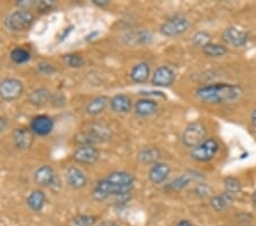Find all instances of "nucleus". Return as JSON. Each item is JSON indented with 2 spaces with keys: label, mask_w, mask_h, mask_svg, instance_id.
Returning a JSON list of instances; mask_svg holds the SVG:
<instances>
[{
  "label": "nucleus",
  "mask_w": 256,
  "mask_h": 226,
  "mask_svg": "<svg viewBox=\"0 0 256 226\" xmlns=\"http://www.w3.org/2000/svg\"><path fill=\"white\" fill-rule=\"evenodd\" d=\"M134 185V176L126 171H113L105 179L94 185L92 195L97 201H104L110 195L129 194Z\"/></svg>",
  "instance_id": "nucleus-1"
},
{
  "label": "nucleus",
  "mask_w": 256,
  "mask_h": 226,
  "mask_svg": "<svg viewBox=\"0 0 256 226\" xmlns=\"http://www.w3.org/2000/svg\"><path fill=\"white\" fill-rule=\"evenodd\" d=\"M242 93V88L238 85L214 84L198 88L196 90V97L208 104H224L238 101Z\"/></svg>",
  "instance_id": "nucleus-2"
},
{
  "label": "nucleus",
  "mask_w": 256,
  "mask_h": 226,
  "mask_svg": "<svg viewBox=\"0 0 256 226\" xmlns=\"http://www.w3.org/2000/svg\"><path fill=\"white\" fill-rule=\"evenodd\" d=\"M76 138V142L81 145H94V144L108 141L110 138V131L102 125H94L92 128L80 131Z\"/></svg>",
  "instance_id": "nucleus-3"
},
{
  "label": "nucleus",
  "mask_w": 256,
  "mask_h": 226,
  "mask_svg": "<svg viewBox=\"0 0 256 226\" xmlns=\"http://www.w3.org/2000/svg\"><path fill=\"white\" fill-rule=\"evenodd\" d=\"M34 22V15L30 11L20 10L10 14L5 20V26L7 29L14 32L26 31Z\"/></svg>",
  "instance_id": "nucleus-4"
},
{
  "label": "nucleus",
  "mask_w": 256,
  "mask_h": 226,
  "mask_svg": "<svg viewBox=\"0 0 256 226\" xmlns=\"http://www.w3.org/2000/svg\"><path fill=\"white\" fill-rule=\"evenodd\" d=\"M218 149V143L216 138H206L203 143L192 150V158L198 162H208L216 157Z\"/></svg>",
  "instance_id": "nucleus-5"
},
{
  "label": "nucleus",
  "mask_w": 256,
  "mask_h": 226,
  "mask_svg": "<svg viewBox=\"0 0 256 226\" xmlns=\"http://www.w3.org/2000/svg\"><path fill=\"white\" fill-rule=\"evenodd\" d=\"M206 127L202 122H192L186 127L182 133V143L187 147H194L200 145L205 141Z\"/></svg>",
  "instance_id": "nucleus-6"
},
{
  "label": "nucleus",
  "mask_w": 256,
  "mask_h": 226,
  "mask_svg": "<svg viewBox=\"0 0 256 226\" xmlns=\"http://www.w3.org/2000/svg\"><path fill=\"white\" fill-rule=\"evenodd\" d=\"M189 27H190V23L184 16H173V18L168 19L165 22L162 23L160 31L163 36L173 38V37H178L184 34Z\"/></svg>",
  "instance_id": "nucleus-7"
},
{
  "label": "nucleus",
  "mask_w": 256,
  "mask_h": 226,
  "mask_svg": "<svg viewBox=\"0 0 256 226\" xmlns=\"http://www.w3.org/2000/svg\"><path fill=\"white\" fill-rule=\"evenodd\" d=\"M24 86L22 81L15 78H6L0 82V98L4 101H15L22 96Z\"/></svg>",
  "instance_id": "nucleus-8"
},
{
  "label": "nucleus",
  "mask_w": 256,
  "mask_h": 226,
  "mask_svg": "<svg viewBox=\"0 0 256 226\" xmlns=\"http://www.w3.org/2000/svg\"><path fill=\"white\" fill-rule=\"evenodd\" d=\"M100 152L94 145H81L74 151V161L81 164H94L98 161Z\"/></svg>",
  "instance_id": "nucleus-9"
},
{
  "label": "nucleus",
  "mask_w": 256,
  "mask_h": 226,
  "mask_svg": "<svg viewBox=\"0 0 256 226\" xmlns=\"http://www.w3.org/2000/svg\"><path fill=\"white\" fill-rule=\"evenodd\" d=\"M222 40L232 47H242L248 41V35L236 27H229L222 34Z\"/></svg>",
  "instance_id": "nucleus-10"
},
{
  "label": "nucleus",
  "mask_w": 256,
  "mask_h": 226,
  "mask_svg": "<svg viewBox=\"0 0 256 226\" xmlns=\"http://www.w3.org/2000/svg\"><path fill=\"white\" fill-rule=\"evenodd\" d=\"M176 80V73L170 67L162 65L155 70L152 78V84L158 87H170Z\"/></svg>",
  "instance_id": "nucleus-11"
},
{
  "label": "nucleus",
  "mask_w": 256,
  "mask_h": 226,
  "mask_svg": "<svg viewBox=\"0 0 256 226\" xmlns=\"http://www.w3.org/2000/svg\"><path fill=\"white\" fill-rule=\"evenodd\" d=\"M30 129L33 131V134L39 135V136H46L54 129V120L46 114H40L32 119Z\"/></svg>",
  "instance_id": "nucleus-12"
},
{
  "label": "nucleus",
  "mask_w": 256,
  "mask_h": 226,
  "mask_svg": "<svg viewBox=\"0 0 256 226\" xmlns=\"http://www.w3.org/2000/svg\"><path fill=\"white\" fill-rule=\"evenodd\" d=\"M13 142L16 147L20 150H28L34 142V134L28 128H16L13 131Z\"/></svg>",
  "instance_id": "nucleus-13"
},
{
  "label": "nucleus",
  "mask_w": 256,
  "mask_h": 226,
  "mask_svg": "<svg viewBox=\"0 0 256 226\" xmlns=\"http://www.w3.org/2000/svg\"><path fill=\"white\" fill-rule=\"evenodd\" d=\"M65 178H66V183L68 184V186H71L72 188H76V190L86 186V182H88L84 172L78 167H70L68 169L66 170Z\"/></svg>",
  "instance_id": "nucleus-14"
},
{
  "label": "nucleus",
  "mask_w": 256,
  "mask_h": 226,
  "mask_svg": "<svg viewBox=\"0 0 256 226\" xmlns=\"http://www.w3.org/2000/svg\"><path fill=\"white\" fill-rule=\"evenodd\" d=\"M55 171H54L52 168L50 166H48V164L41 166L34 172V180L36 184L40 185V186H50V185L55 182Z\"/></svg>",
  "instance_id": "nucleus-15"
},
{
  "label": "nucleus",
  "mask_w": 256,
  "mask_h": 226,
  "mask_svg": "<svg viewBox=\"0 0 256 226\" xmlns=\"http://www.w3.org/2000/svg\"><path fill=\"white\" fill-rule=\"evenodd\" d=\"M170 167L168 166L166 163L163 162H158L155 164H152L150 174H148V177H150V182L154 184H162L164 183L166 178L170 175Z\"/></svg>",
  "instance_id": "nucleus-16"
},
{
  "label": "nucleus",
  "mask_w": 256,
  "mask_h": 226,
  "mask_svg": "<svg viewBox=\"0 0 256 226\" xmlns=\"http://www.w3.org/2000/svg\"><path fill=\"white\" fill-rule=\"evenodd\" d=\"M150 75V68L146 62H140V63L136 64L131 70L130 77L131 80L136 82V84H144L148 80Z\"/></svg>",
  "instance_id": "nucleus-17"
},
{
  "label": "nucleus",
  "mask_w": 256,
  "mask_h": 226,
  "mask_svg": "<svg viewBox=\"0 0 256 226\" xmlns=\"http://www.w3.org/2000/svg\"><path fill=\"white\" fill-rule=\"evenodd\" d=\"M110 108L118 113H128L131 111V98L126 94H118L110 100Z\"/></svg>",
  "instance_id": "nucleus-18"
},
{
  "label": "nucleus",
  "mask_w": 256,
  "mask_h": 226,
  "mask_svg": "<svg viewBox=\"0 0 256 226\" xmlns=\"http://www.w3.org/2000/svg\"><path fill=\"white\" fill-rule=\"evenodd\" d=\"M134 111L139 117L147 118L150 117L152 114L156 113L158 111V103L152 100H147V98H142L139 100L134 105Z\"/></svg>",
  "instance_id": "nucleus-19"
},
{
  "label": "nucleus",
  "mask_w": 256,
  "mask_h": 226,
  "mask_svg": "<svg viewBox=\"0 0 256 226\" xmlns=\"http://www.w3.org/2000/svg\"><path fill=\"white\" fill-rule=\"evenodd\" d=\"M52 101V93L47 88H36L28 95V102L34 106H44Z\"/></svg>",
  "instance_id": "nucleus-20"
},
{
  "label": "nucleus",
  "mask_w": 256,
  "mask_h": 226,
  "mask_svg": "<svg viewBox=\"0 0 256 226\" xmlns=\"http://www.w3.org/2000/svg\"><path fill=\"white\" fill-rule=\"evenodd\" d=\"M107 104H108V97L98 96L86 104V111L90 116H98V114L104 112L107 108Z\"/></svg>",
  "instance_id": "nucleus-21"
},
{
  "label": "nucleus",
  "mask_w": 256,
  "mask_h": 226,
  "mask_svg": "<svg viewBox=\"0 0 256 226\" xmlns=\"http://www.w3.org/2000/svg\"><path fill=\"white\" fill-rule=\"evenodd\" d=\"M160 158V152L156 147H146L138 153V160L142 164H155Z\"/></svg>",
  "instance_id": "nucleus-22"
},
{
  "label": "nucleus",
  "mask_w": 256,
  "mask_h": 226,
  "mask_svg": "<svg viewBox=\"0 0 256 226\" xmlns=\"http://www.w3.org/2000/svg\"><path fill=\"white\" fill-rule=\"evenodd\" d=\"M26 202L33 211H40L46 203V195L41 190H34L28 196Z\"/></svg>",
  "instance_id": "nucleus-23"
},
{
  "label": "nucleus",
  "mask_w": 256,
  "mask_h": 226,
  "mask_svg": "<svg viewBox=\"0 0 256 226\" xmlns=\"http://www.w3.org/2000/svg\"><path fill=\"white\" fill-rule=\"evenodd\" d=\"M234 195H231L224 191V193L216 195L212 200H210V205H212L214 210L222 211L224 210V209L230 207L231 203L234 202Z\"/></svg>",
  "instance_id": "nucleus-24"
},
{
  "label": "nucleus",
  "mask_w": 256,
  "mask_h": 226,
  "mask_svg": "<svg viewBox=\"0 0 256 226\" xmlns=\"http://www.w3.org/2000/svg\"><path fill=\"white\" fill-rule=\"evenodd\" d=\"M197 177L196 175L194 174H182L179 177L173 179L172 182L168 185V188L171 191H181L182 188L187 187L189 184H190L192 180H194Z\"/></svg>",
  "instance_id": "nucleus-25"
},
{
  "label": "nucleus",
  "mask_w": 256,
  "mask_h": 226,
  "mask_svg": "<svg viewBox=\"0 0 256 226\" xmlns=\"http://www.w3.org/2000/svg\"><path fill=\"white\" fill-rule=\"evenodd\" d=\"M203 52L204 54L208 57H221L226 54L228 49H226V47L224 46V45L210 43L208 46H205L203 48Z\"/></svg>",
  "instance_id": "nucleus-26"
},
{
  "label": "nucleus",
  "mask_w": 256,
  "mask_h": 226,
  "mask_svg": "<svg viewBox=\"0 0 256 226\" xmlns=\"http://www.w3.org/2000/svg\"><path fill=\"white\" fill-rule=\"evenodd\" d=\"M10 59L16 64H24V63H26V62L30 61L31 54L26 51V49L18 47V48H14L13 51H12Z\"/></svg>",
  "instance_id": "nucleus-27"
},
{
  "label": "nucleus",
  "mask_w": 256,
  "mask_h": 226,
  "mask_svg": "<svg viewBox=\"0 0 256 226\" xmlns=\"http://www.w3.org/2000/svg\"><path fill=\"white\" fill-rule=\"evenodd\" d=\"M226 192L231 195H237L242 192V184L236 177H226L224 179Z\"/></svg>",
  "instance_id": "nucleus-28"
},
{
  "label": "nucleus",
  "mask_w": 256,
  "mask_h": 226,
  "mask_svg": "<svg viewBox=\"0 0 256 226\" xmlns=\"http://www.w3.org/2000/svg\"><path fill=\"white\" fill-rule=\"evenodd\" d=\"M64 62L65 64L70 68H74V69H79L82 68L84 65V57H81L78 54H68L64 56Z\"/></svg>",
  "instance_id": "nucleus-29"
},
{
  "label": "nucleus",
  "mask_w": 256,
  "mask_h": 226,
  "mask_svg": "<svg viewBox=\"0 0 256 226\" xmlns=\"http://www.w3.org/2000/svg\"><path fill=\"white\" fill-rule=\"evenodd\" d=\"M192 43L197 47L204 48L205 46H208V44H210V35L205 31L197 32V34H195V36L192 37Z\"/></svg>",
  "instance_id": "nucleus-30"
},
{
  "label": "nucleus",
  "mask_w": 256,
  "mask_h": 226,
  "mask_svg": "<svg viewBox=\"0 0 256 226\" xmlns=\"http://www.w3.org/2000/svg\"><path fill=\"white\" fill-rule=\"evenodd\" d=\"M96 220V217L92 215H76L72 221L74 226H94Z\"/></svg>",
  "instance_id": "nucleus-31"
},
{
  "label": "nucleus",
  "mask_w": 256,
  "mask_h": 226,
  "mask_svg": "<svg viewBox=\"0 0 256 226\" xmlns=\"http://www.w3.org/2000/svg\"><path fill=\"white\" fill-rule=\"evenodd\" d=\"M55 5L56 3L54 0H41V2H38V4H36V8H38L41 13H44V12L52 10Z\"/></svg>",
  "instance_id": "nucleus-32"
},
{
  "label": "nucleus",
  "mask_w": 256,
  "mask_h": 226,
  "mask_svg": "<svg viewBox=\"0 0 256 226\" xmlns=\"http://www.w3.org/2000/svg\"><path fill=\"white\" fill-rule=\"evenodd\" d=\"M16 4H18V6L20 8V10L28 11L32 7H36L38 2H34V0H20V2H18Z\"/></svg>",
  "instance_id": "nucleus-33"
},
{
  "label": "nucleus",
  "mask_w": 256,
  "mask_h": 226,
  "mask_svg": "<svg viewBox=\"0 0 256 226\" xmlns=\"http://www.w3.org/2000/svg\"><path fill=\"white\" fill-rule=\"evenodd\" d=\"M39 71L41 73H44V75H52L56 71L55 69H54L50 64H47V63H40L39 64Z\"/></svg>",
  "instance_id": "nucleus-34"
},
{
  "label": "nucleus",
  "mask_w": 256,
  "mask_h": 226,
  "mask_svg": "<svg viewBox=\"0 0 256 226\" xmlns=\"http://www.w3.org/2000/svg\"><path fill=\"white\" fill-rule=\"evenodd\" d=\"M8 127V120L5 117H0V133L5 131Z\"/></svg>",
  "instance_id": "nucleus-35"
},
{
  "label": "nucleus",
  "mask_w": 256,
  "mask_h": 226,
  "mask_svg": "<svg viewBox=\"0 0 256 226\" xmlns=\"http://www.w3.org/2000/svg\"><path fill=\"white\" fill-rule=\"evenodd\" d=\"M92 3L98 7H106L110 4V2H108V0H92Z\"/></svg>",
  "instance_id": "nucleus-36"
},
{
  "label": "nucleus",
  "mask_w": 256,
  "mask_h": 226,
  "mask_svg": "<svg viewBox=\"0 0 256 226\" xmlns=\"http://www.w3.org/2000/svg\"><path fill=\"white\" fill-rule=\"evenodd\" d=\"M174 226H194L192 225V223H190V221L189 220H180V221H178V223L174 225Z\"/></svg>",
  "instance_id": "nucleus-37"
},
{
  "label": "nucleus",
  "mask_w": 256,
  "mask_h": 226,
  "mask_svg": "<svg viewBox=\"0 0 256 226\" xmlns=\"http://www.w3.org/2000/svg\"><path fill=\"white\" fill-rule=\"evenodd\" d=\"M99 226H120V225L116 224V223H114V221L107 220V221H104V223H102Z\"/></svg>",
  "instance_id": "nucleus-38"
},
{
  "label": "nucleus",
  "mask_w": 256,
  "mask_h": 226,
  "mask_svg": "<svg viewBox=\"0 0 256 226\" xmlns=\"http://www.w3.org/2000/svg\"><path fill=\"white\" fill-rule=\"evenodd\" d=\"M252 123H253L255 131H256V109L253 111V113H252Z\"/></svg>",
  "instance_id": "nucleus-39"
},
{
  "label": "nucleus",
  "mask_w": 256,
  "mask_h": 226,
  "mask_svg": "<svg viewBox=\"0 0 256 226\" xmlns=\"http://www.w3.org/2000/svg\"><path fill=\"white\" fill-rule=\"evenodd\" d=\"M252 200H253V204H254V208L256 209V192H254L253 196H252Z\"/></svg>",
  "instance_id": "nucleus-40"
}]
</instances>
